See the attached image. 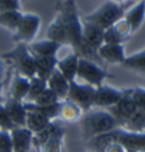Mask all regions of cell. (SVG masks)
<instances>
[{
    "mask_svg": "<svg viewBox=\"0 0 145 152\" xmlns=\"http://www.w3.org/2000/svg\"><path fill=\"white\" fill-rule=\"evenodd\" d=\"M123 96V90H118L109 85H98L95 89L93 94V106L109 108L115 104Z\"/></svg>",
    "mask_w": 145,
    "mask_h": 152,
    "instance_id": "9c48e42d",
    "label": "cell"
},
{
    "mask_svg": "<svg viewBox=\"0 0 145 152\" xmlns=\"http://www.w3.org/2000/svg\"><path fill=\"white\" fill-rule=\"evenodd\" d=\"M7 57H10L16 64L17 70L20 74L33 77L36 74V58L31 53L29 47L20 44L12 53L7 54Z\"/></svg>",
    "mask_w": 145,
    "mask_h": 152,
    "instance_id": "277c9868",
    "label": "cell"
},
{
    "mask_svg": "<svg viewBox=\"0 0 145 152\" xmlns=\"http://www.w3.org/2000/svg\"><path fill=\"white\" fill-rule=\"evenodd\" d=\"M144 17H145V0H140L139 4L132 7L124 16L126 21L131 26L132 31H136V30L143 25Z\"/></svg>",
    "mask_w": 145,
    "mask_h": 152,
    "instance_id": "7402d4cb",
    "label": "cell"
},
{
    "mask_svg": "<svg viewBox=\"0 0 145 152\" xmlns=\"http://www.w3.org/2000/svg\"><path fill=\"white\" fill-rule=\"evenodd\" d=\"M62 129L51 124V137L43 147V151H60L62 148Z\"/></svg>",
    "mask_w": 145,
    "mask_h": 152,
    "instance_id": "d4e9b609",
    "label": "cell"
},
{
    "mask_svg": "<svg viewBox=\"0 0 145 152\" xmlns=\"http://www.w3.org/2000/svg\"><path fill=\"white\" fill-rule=\"evenodd\" d=\"M112 1H115V3H122L123 0H112Z\"/></svg>",
    "mask_w": 145,
    "mask_h": 152,
    "instance_id": "e575fe53",
    "label": "cell"
},
{
    "mask_svg": "<svg viewBox=\"0 0 145 152\" xmlns=\"http://www.w3.org/2000/svg\"><path fill=\"white\" fill-rule=\"evenodd\" d=\"M122 64L128 68H132V70L145 72V49L131 57H128V58H124Z\"/></svg>",
    "mask_w": 145,
    "mask_h": 152,
    "instance_id": "83f0119b",
    "label": "cell"
},
{
    "mask_svg": "<svg viewBox=\"0 0 145 152\" xmlns=\"http://www.w3.org/2000/svg\"><path fill=\"white\" fill-rule=\"evenodd\" d=\"M45 88H47V80H43L36 75L33 76L30 79V89L25 98V102H33Z\"/></svg>",
    "mask_w": 145,
    "mask_h": 152,
    "instance_id": "484cf974",
    "label": "cell"
},
{
    "mask_svg": "<svg viewBox=\"0 0 145 152\" xmlns=\"http://www.w3.org/2000/svg\"><path fill=\"white\" fill-rule=\"evenodd\" d=\"M127 92L129 93V96L132 97V99L136 103L137 108L145 110V89H143V88H132V89H128Z\"/></svg>",
    "mask_w": 145,
    "mask_h": 152,
    "instance_id": "f546056e",
    "label": "cell"
},
{
    "mask_svg": "<svg viewBox=\"0 0 145 152\" xmlns=\"http://www.w3.org/2000/svg\"><path fill=\"white\" fill-rule=\"evenodd\" d=\"M5 110L9 115V119L12 120V123L14 124V126H25L27 110L25 108L24 102L17 101V99H14V98H10L5 103Z\"/></svg>",
    "mask_w": 145,
    "mask_h": 152,
    "instance_id": "9a60e30c",
    "label": "cell"
},
{
    "mask_svg": "<svg viewBox=\"0 0 145 152\" xmlns=\"http://www.w3.org/2000/svg\"><path fill=\"white\" fill-rule=\"evenodd\" d=\"M30 79L27 76L17 72L10 84V96L17 101H25L30 89Z\"/></svg>",
    "mask_w": 145,
    "mask_h": 152,
    "instance_id": "2e32d148",
    "label": "cell"
},
{
    "mask_svg": "<svg viewBox=\"0 0 145 152\" xmlns=\"http://www.w3.org/2000/svg\"><path fill=\"white\" fill-rule=\"evenodd\" d=\"M47 39L53 40L58 44L62 45H70L69 44V39H67V34L65 30V26L62 23L60 13L56 16V18L51 22L49 27L47 30Z\"/></svg>",
    "mask_w": 145,
    "mask_h": 152,
    "instance_id": "ac0fdd59",
    "label": "cell"
},
{
    "mask_svg": "<svg viewBox=\"0 0 145 152\" xmlns=\"http://www.w3.org/2000/svg\"><path fill=\"white\" fill-rule=\"evenodd\" d=\"M136 110H137V106L133 102L132 97L129 96V93L127 90H123V96H122L121 99L115 104H113L112 107H109V111L115 117L118 125L123 124Z\"/></svg>",
    "mask_w": 145,
    "mask_h": 152,
    "instance_id": "ba28073f",
    "label": "cell"
},
{
    "mask_svg": "<svg viewBox=\"0 0 145 152\" xmlns=\"http://www.w3.org/2000/svg\"><path fill=\"white\" fill-rule=\"evenodd\" d=\"M106 72L100 68L95 62H92L88 58L84 57H79L78 61V70H77V76L75 77L81 79L87 84H91L93 86H98L102 84V80L105 79Z\"/></svg>",
    "mask_w": 145,
    "mask_h": 152,
    "instance_id": "5b68a950",
    "label": "cell"
},
{
    "mask_svg": "<svg viewBox=\"0 0 145 152\" xmlns=\"http://www.w3.org/2000/svg\"><path fill=\"white\" fill-rule=\"evenodd\" d=\"M60 16L67 34L69 44L71 47L81 48L83 43V23L79 20L74 0H66L60 8Z\"/></svg>",
    "mask_w": 145,
    "mask_h": 152,
    "instance_id": "6da1fadb",
    "label": "cell"
},
{
    "mask_svg": "<svg viewBox=\"0 0 145 152\" xmlns=\"http://www.w3.org/2000/svg\"><path fill=\"white\" fill-rule=\"evenodd\" d=\"M0 92H1V84H0Z\"/></svg>",
    "mask_w": 145,
    "mask_h": 152,
    "instance_id": "d590c367",
    "label": "cell"
},
{
    "mask_svg": "<svg viewBox=\"0 0 145 152\" xmlns=\"http://www.w3.org/2000/svg\"><path fill=\"white\" fill-rule=\"evenodd\" d=\"M78 61H79V56L75 54V53H71V54H67L66 57H64V58H61V59L57 58L56 67L62 72L64 76L69 81H72L74 77L77 76Z\"/></svg>",
    "mask_w": 145,
    "mask_h": 152,
    "instance_id": "e0dca14e",
    "label": "cell"
},
{
    "mask_svg": "<svg viewBox=\"0 0 145 152\" xmlns=\"http://www.w3.org/2000/svg\"><path fill=\"white\" fill-rule=\"evenodd\" d=\"M57 101H60V98L56 96V93L53 92L52 89H49L47 86V88H45L43 92H41L39 96L33 101V103L44 106V104H52V103H55V102H57Z\"/></svg>",
    "mask_w": 145,
    "mask_h": 152,
    "instance_id": "f1b7e54d",
    "label": "cell"
},
{
    "mask_svg": "<svg viewBox=\"0 0 145 152\" xmlns=\"http://www.w3.org/2000/svg\"><path fill=\"white\" fill-rule=\"evenodd\" d=\"M0 151H13V143H12V135L10 130L0 129Z\"/></svg>",
    "mask_w": 145,
    "mask_h": 152,
    "instance_id": "4dcf8cb0",
    "label": "cell"
},
{
    "mask_svg": "<svg viewBox=\"0 0 145 152\" xmlns=\"http://www.w3.org/2000/svg\"><path fill=\"white\" fill-rule=\"evenodd\" d=\"M51 124V119H48L47 116L41 115L40 112L36 111H30L27 110V113H26V128H29L33 133L40 132L45 129L48 125Z\"/></svg>",
    "mask_w": 145,
    "mask_h": 152,
    "instance_id": "603a6c76",
    "label": "cell"
},
{
    "mask_svg": "<svg viewBox=\"0 0 145 152\" xmlns=\"http://www.w3.org/2000/svg\"><path fill=\"white\" fill-rule=\"evenodd\" d=\"M58 117L64 121H77L82 117V107L69 98L61 99Z\"/></svg>",
    "mask_w": 145,
    "mask_h": 152,
    "instance_id": "ffe728a7",
    "label": "cell"
},
{
    "mask_svg": "<svg viewBox=\"0 0 145 152\" xmlns=\"http://www.w3.org/2000/svg\"><path fill=\"white\" fill-rule=\"evenodd\" d=\"M21 17H22V13L20 10H9V12L0 13V25L5 26L9 30H14L16 31Z\"/></svg>",
    "mask_w": 145,
    "mask_h": 152,
    "instance_id": "4316f807",
    "label": "cell"
},
{
    "mask_svg": "<svg viewBox=\"0 0 145 152\" xmlns=\"http://www.w3.org/2000/svg\"><path fill=\"white\" fill-rule=\"evenodd\" d=\"M61 45L53 40L45 39L41 41H36L33 43L29 47V49L31 50V53L35 57H52V56H57V52L60 50Z\"/></svg>",
    "mask_w": 145,
    "mask_h": 152,
    "instance_id": "d6986e66",
    "label": "cell"
},
{
    "mask_svg": "<svg viewBox=\"0 0 145 152\" xmlns=\"http://www.w3.org/2000/svg\"><path fill=\"white\" fill-rule=\"evenodd\" d=\"M40 26V18L36 14H22L20 23L16 28L14 34V40L21 41V43H30L35 37L38 30Z\"/></svg>",
    "mask_w": 145,
    "mask_h": 152,
    "instance_id": "52a82bcc",
    "label": "cell"
},
{
    "mask_svg": "<svg viewBox=\"0 0 145 152\" xmlns=\"http://www.w3.org/2000/svg\"><path fill=\"white\" fill-rule=\"evenodd\" d=\"M118 142L124 146L126 151H145V133H131L123 129H113Z\"/></svg>",
    "mask_w": 145,
    "mask_h": 152,
    "instance_id": "30bf717a",
    "label": "cell"
},
{
    "mask_svg": "<svg viewBox=\"0 0 145 152\" xmlns=\"http://www.w3.org/2000/svg\"><path fill=\"white\" fill-rule=\"evenodd\" d=\"M104 43V30L98 26L86 22L83 23V43L81 45L82 49H96Z\"/></svg>",
    "mask_w": 145,
    "mask_h": 152,
    "instance_id": "8fae6325",
    "label": "cell"
},
{
    "mask_svg": "<svg viewBox=\"0 0 145 152\" xmlns=\"http://www.w3.org/2000/svg\"><path fill=\"white\" fill-rule=\"evenodd\" d=\"M0 129H1V128H0Z\"/></svg>",
    "mask_w": 145,
    "mask_h": 152,
    "instance_id": "74e56055",
    "label": "cell"
},
{
    "mask_svg": "<svg viewBox=\"0 0 145 152\" xmlns=\"http://www.w3.org/2000/svg\"><path fill=\"white\" fill-rule=\"evenodd\" d=\"M36 58V76H39L43 80H47L52 71L56 68L57 57H35Z\"/></svg>",
    "mask_w": 145,
    "mask_h": 152,
    "instance_id": "cb8c5ba5",
    "label": "cell"
},
{
    "mask_svg": "<svg viewBox=\"0 0 145 152\" xmlns=\"http://www.w3.org/2000/svg\"><path fill=\"white\" fill-rule=\"evenodd\" d=\"M0 128L5 129V130H10L12 128H14V124L9 119V115L5 110V106H0Z\"/></svg>",
    "mask_w": 145,
    "mask_h": 152,
    "instance_id": "d6a6232c",
    "label": "cell"
},
{
    "mask_svg": "<svg viewBox=\"0 0 145 152\" xmlns=\"http://www.w3.org/2000/svg\"><path fill=\"white\" fill-rule=\"evenodd\" d=\"M13 151H29L33 147V132L26 126H14L10 129Z\"/></svg>",
    "mask_w": 145,
    "mask_h": 152,
    "instance_id": "7c38bea8",
    "label": "cell"
},
{
    "mask_svg": "<svg viewBox=\"0 0 145 152\" xmlns=\"http://www.w3.org/2000/svg\"><path fill=\"white\" fill-rule=\"evenodd\" d=\"M96 53L98 54V57H101L102 59L108 61V62H113V63H122L126 58L122 44L102 43L100 47L97 48Z\"/></svg>",
    "mask_w": 145,
    "mask_h": 152,
    "instance_id": "5bb4252c",
    "label": "cell"
},
{
    "mask_svg": "<svg viewBox=\"0 0 145 152\" xmlns=\"http://www.w3.org/2000/svg\"><path fill=\"white\" fill-rule=\"evenodd\" d=\"M122 16H123V8L118 3L110 0L104 5H101L97 10H95L93 13L86 16L84 21L96 25L102 30H106L110 26H113L118 20H121Z\"/></svg>",
    "mask_w": 145,
    "mask_h": 152,
    "instance_id": "3957f363",
    "label": "cell"
},
{
    "mask_svg": "<svg viewBox=\"0 0 145 152\" xmlns=\"http://www.w3.org/2000/svg\"><path fill=\"white\" fill-rule=\"evenodd\" d=\"M118 125L115 117L110 111H88L82 119V129L86 138H93L104 134Z\"/></svg>",
    "mask_w": 145,
    "mask_h": 152,
    "instance_id": "7a4b0ae2",
    "label": "cell"
},
{
    "mask_svg": "<svg viewBox=\"0 0 145 152\" xmlns=\"http://www.w3.org/2000/svg\"><path fill=\"white\" fill-rule=\"evenodd\" d=\"M22 1H25V0H22Z\"/></svg>",
    "mask_w": 145,
    "mask_h": 152,
    "instance_id": "8d00e7d4",
    "label": "cell"
},
{
    "mask_svg": "<svg viewBox=\"0 0 145 152\" xmlns=\"http://www.w3.org/2000/svg\"><path fill=\"white\" fill-rule=\"evenodd\" d=\"M121 129L131 133H145V110L137 108L122 125Z\"/></svg>",
    "mask_w": 145,
    "mask_h": 152,
    "instance_id": "44dd1931",
    "label": "cell"
},
{
    "mask_svg": "<svg viewBox=\"0 0 145 152\" xmlns=\"http://www.w3.org/2000/svg\"><path fill=\"white\" fill-rule=\"evenodd\" d=\"M47 86L56 93V96L58 97L60 99H64V98H67L70 81H69L64 76L62 72L56 67L55 70L52 71V74L49 75V77L47 79Z\"/></svg>",
    "mask_w": 145,
    "mask_h": 152,
    "instance_id": "4fadbf2b",
    "label": "cell"
},
{
    "mask_svg": "<svg viewBox=\"0 0 145 152\" xmlns=\"http://www.w3.org/2000/svg\"><path fill=\"white\" fill-rule=\"evenodd\" d=\"M123 40L124 39L115 31V28H114L113 26H110L109 28L104 30V43H106V44H122Z\"/></svg>",
    "mask_w": 145,
    "mask_h": 152,
    "instance_id": "1f68e13d",
    "label": "cell"
},
{
    "mask_svg": "<svg viewBox=\"0 0 145 152\" xmlns=\"http://www.w3.org/2000/svg\"><path fill=\"white\" fill-rule=\"evenodd\" d=\"M20 10V0H0V13Z\"/></svg>",
    "mask_w": 145,
    "mask_h": 152,
    "instance_id": "836d02e7",
    "label": "cell"
},
{
    "mask_svg": "<svg viewBox=\"0 0 145 152\" xmlns=\"http://www.w3.org/2000/svg\"><path fill=\"white\" fill-rule=\"evenodd\" d=\"M96 86L91 84H81L77 81H70V88H69L67 98L74 101L82 108L90 110L93 106V94Z\"/></svg>",
    "mask_w": 145,
    "mask_h": 152,
    "instance_id": "8992f818",
    "label": "cell"
}]
</instances>
